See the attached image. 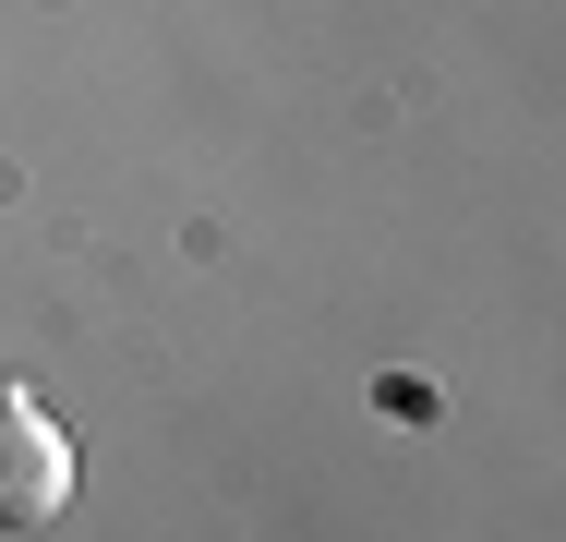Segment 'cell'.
<instances>
[{"mask_svg": "<svg viewBox=\"0 0 566 542\" xmlns=\"http://www.w3.org/2000/svg\"><path fill=\"white\" fill-rule=\"evenodd\" d=\"M73 507V434L24 386H0V531H49Z\"/></svg>", "mask_w": 566, "mask_h": 542, "instance_id": "obj_1", "label": "cell"}]
</instances>
